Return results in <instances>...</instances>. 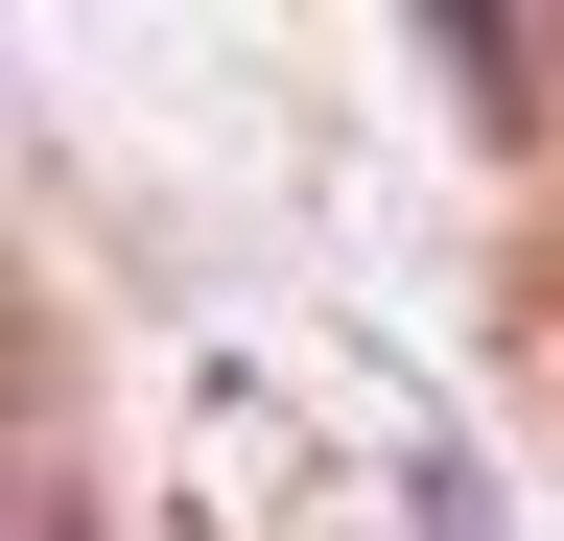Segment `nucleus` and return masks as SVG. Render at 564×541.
<instances>
[{
	"label": "nucleus",
	"mask_w": 564,
	"mask_h": 541,
	"mask_svg": "<svg viewBox=\"0 0 564 541\" xmlns=\"http://www.w3.org/2000/svg\"><path fill=\"white\" fill-rule=\"evenodd\" d=\"M518 47H541V95H564V0H518Z\"/></svg>",
	"instance_id": "nucleus-2"
},
{
	"label": "nucleus",
	"mask_w": 564,
	"mask_h": 541,
	"mask_svg": "<svg viewBox=\"0 0 564 541\" xmlns=\"http://www.w3.org/2000/svg\"><path fill=\"white\" fill-rule=\"evenodd\" d=\"M0 541H95V424H70L24 306H0Z\"/></svg>",
	"instance_id": "nucleus-1"
}]
</instances>
